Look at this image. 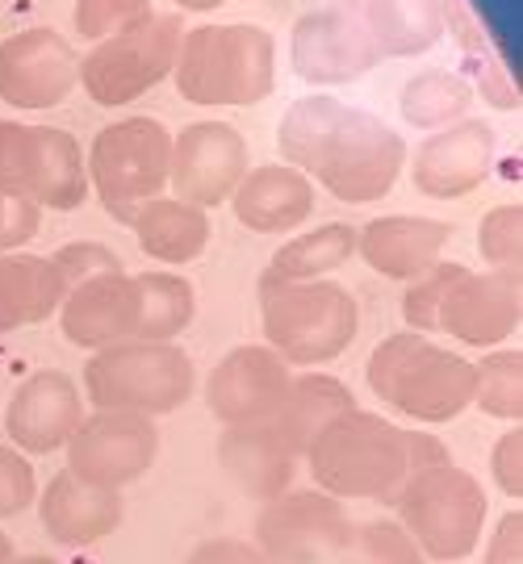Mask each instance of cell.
I'll return each instance as SVG.
<instances>
[{
	"label": "cell",
	"mask_w": 523,
	"mask_h": 564,
	"mask_svg": "<svg viewBox=\"0 0 523 564\" xmlns=\"http://www.w3.org/2000/svg\"><path fill=\"white\" fill-rule=\"evenodd\" d=\"M184 25L177 13H151L147 21L102 39L81 59V84L97 105H130L177 67Z\"/></svg>",
	"instance_id": "10"
},
{
	"label": "cell",
	"mask_w": 523,
	"mask_h": 564,
	"mask_svg": "<svg viewBox=\"0 0 523 564\" xmlns=\"http://www.w3.org/2000/svg\"><path fill=\"white\" fill-rule=\"evenodd\" d=\"M168 4H177V9H193V13H205V9L226 4V0H168Z\"/></svg>",
	"instance_id": "43"
},
{
	"label": "cell",
	"mask_w": 523,
	"mask_h": 564,
	"mask_svg": "<svg viewBox=\"0 0 523 564\" xmlns=\"http://www.w3.org/2000/svg\"><path fill=\"white\" fill-rule=\"evenodd\" d=\"M256 293H260L264 339L289 368L293 364L314 368V364L335 360L356 339L361 310L343 284L281 281V276L264 272Z\"/></svg>",
	"instance_id": "5"
},
{
	"label": "cell",
	"mask_w": 523,
	"mask_h": 564,
	"mask_svg": "<svg viewBox=\"0 0 523 564\" xmlns=\"http://www.w3.org/2000/svg\"><path fill=\"white\" fill-rule=\"evenodd\" d=\"M184 564H268V561H264L260 547L239 540V535H214V540L193 547Z\"/></svg>",
	"instance_id": "41"
},
{
	"label": "cell",
	"mask_w": 523,
	"mask_h": 564,
	"mask_svg": "<svg viewBox=\"0 0 523 564\" xmlns=\"http://www.w3.org/2000/svg\"><path fill=\"white\" fill-rule=\"evenodd\" d=\"M361 18L382 59H406L444 39V0H361Z\"/></svg>",
	"instance_id": "27"
},
{
	"label": "cell",
	"mask_w": 523,
	"mask_h": 564,
	"mask_svg": "<svg viewBox=\"0 0 523 564\" xmlns=\"http://www.w3.org/2000/svg\"><path fill=\"white\" fill-rule=\"evenodd\" d=\"M247 139L226 121H193L172 139L168 188L177 202L198 209H218L247 176Z\"/></svg>",
	"instance_id": "14"
},
{
	"label": "cell",
	"mask_w": 523,
	"mask_h": 564,
	"mask_svg": "<svg viewBox=\"0 0 523 564\" xmlns=\"http://www.w3.org/2000/svg\"><path fill=\"white\" fill-rule=\"evenodd\" d=\"M490 473H494V481H499V489H503L506 498H515V506H520V498H523V435H520V426L506 431L503 440L494 444Z\"/></svg>",
	"instance_id": "40"
},
{
	"label": "cell",
	"mask_w": 523,
	"mask_h": 564,
	"mask_svg": "<svg viewBox=\"0 0 523 564\" xmlns=\"http://www.w3.org/2000/svg\"><path fill=\"white\" fill-rule=\"evenodd\" d=\"M51 263H55V272H60V281L67 293L84 281H97V276L121 272V260L105 247V242H63L60 251L51 256Z\"/></svg>",
	"instance_id": "36"
},
{
	"label": "cell",
	"mask_w": 523,
	"mask_h": 564,
	"mask_svg": "<svg viewBox=\"0 0 523 564\" xmlns=\"http://www.w3.org/2000/svg\"><path fill=\"white\" fill-rule=\"evenodd\" d=\"M193 360L177 343L126 339L93 351L84 364V398L97 410L160 419L193 398Z\"/></svg>",
	"instance_id": "7"
},
{
	"label": "cell",
	"mask_w": 523,
	"mask_h": 564,
	"mask_svg": "<svg viewBox=\"0 0 523 564\" xmlns=\"http://www.w3.org/2000/svg\"><path fill=\"white\" fill-rule=\"evenodd\" d=\"M289 59H293V72L314 88L348 84L364 76L369 67H377L382 55L361 18V0H340V4H322L314 13H306L293 25Z\"/></svg>",
	"instance_id": "12"
},
{
	"label": "cell",
	"mask_w": 523,
	"mask_h": 564,
	"mask_svg": "<svg viewBox=\"0 0 523 564\" xmlns=\"http://www.w3.org/2000/svg\"><path fill=\"white\" fill-rule=\"evenodd\" d=\"M364 377L385 405L415 423H448L473 405V364L419 330H398L377 343Z\"/></svg>",
	"instance_id": "3"
},
{
	"label": "cell",
	"mask_w": 523,
	"mask_h": 564,
	"mask_svg": "<svg viewBox=\"0 0 523 564\" xmlns=\"http://www.w3.org/2000/svg\"><path fill=\"white\" fill-rule=\"evenodd\" d=\"M9 564H60V561H51V556H13Z\"/></svg>",
	"instance_id": "45"
},
{
	"label": "cell",
	"mask_w": 523,
	"mask_h": 564,
	"mask_svg": "<svg viewBox=\"0 0 523 564\" xmlns=\"http://www.w3.org/2000/svg\"><path fill=\"white\" fill-rule=\"evenodd\" d=\"M448 239H452V226L440 218L389 214L356 230V251L373 272H382L389 281H415L440 260Z\"/></svg>",
	"instance_id": "22"
},
{
	"label": "cell",
	"mask_w": 523,
	"mask_h": 564,
	"mask_svg": "<svg viewBox=\"0 0 523 564\" xmlns=\"http://www.w3.org/2000/svg\"><path fill=\"white\" fill-rule=\"evenodd\" d=\"M352 544L361 547L369 564H423V552L415 547V540L403 531V523H364L361 531H352Z\"/></svg>",
	"instance_id": "37"
},
{
	"label": "cell",
	"mask_w": 523,
	"mask_h": 564,
	"mask_svg": "<svg viewBox=\"0 0 523 564\" xmlns=\"http://www.w3.org/2000/svg\"><path fill=\"white\" fill-rule=\"evenodd\" d=\"M42 209L30 197L0 193V251H18L39 235Z\"/></svg>",
	"instance_id": "39"
},
{
	"label": "cell",
	"mask_w": 523,
	"mask_h": 564,
	"mask_svg": "<svg viewBox=\"0 0 523 564\" xmlns=\"http://www.w3.org/2000/svg\"><path fill=\"white\" fill-rule=\"evenodd\" d=\"M168 160H172V134L156 118H121L105 126L93 139L88 184L102 197L105 214L114 223H135L147 202L163 197L168 188Z\"/></svg>",
	"instance_id": "8"
},
{
	"label": "cell",
	"mask_w": 523,
	"mask_h": 564,
	"mask_svg": "<svg viewBox=\"0 0 523 564\" xmlns=\"http://www.w3.org/2000/svg\"><path fill=\"white\" fill-rule=\"evenodd\" d=\"M39 519L42 531L63 547H88L102 544L105 535H114L126 519L121 489L88 485L76 473H55L46 489L39 494Z\"/></svg>",
	"instance_id": "20"
},
{
	"label": "cell",
	"mask_w": 523,
	"mask_h": 564,
	"mask_svg": "<svg viewBox=\"0 0 523 564\" xmlns=\"http://www.w3.org/2000/svg\"><path fill=\"white\" fill-rule=\"evenodd\" d=\"M81 84V59L55 30H21L0 42V101L13 109H55Z\"/></svg>",
	"instance_id": "16"
},
{
	"label": "cell",
	"mask_w": 523,
	"mask_h": 564,
	"mask_svg": "<svg viewBox=\"0 0 523 564\" xmlns=\"http://www.w3.org/2000/svg\"><path fill=\"white\" fill-rule=\"evenodd\" d=\"M135 239L160 263H189L198 260L210 242V214L177 197H156L135 214Z\"/></svg>",
	"instance_id": "28"
},
{
	"label": "cell",
	"mask_w": 523,
	"mask_h": 564,
	"mask_svg": "<svg viewBox=\"0 0 523 564\" xmlns=\"http://www.w3.org/2000/svg\"><path fill=\"white\" fill-rule=\"evenodd\" d=\"M156 13L151 9V0H76V30H81V39H114L121 30H130V25H139Z\"/></svg>",
	"instance_id": "35"
},
{
	"label": "cell",
	"mask_w": 523,
	"mask_h": 564,
	"mask_svg": "<svg viewBox=\"0 0 523 564\" xmlns=\"http://www.w3.org/2000/svg\"><path fill=\"white\" fill-rule=\"evenodd\" d=\"M218 464L247 498H264V502L285 494L298 473V456L285 447L273 423L226 426L218 435Z\"/></svg>",
	"instance_id": "24"
},
{
	"label": "cell",
	"mask_w": 523,
	"mask_h": 564,
	"mask_svg": "<svg viewBox=\"0 0 523 564\" xmlns=\"http://www.w3.org/2000/svg\"><path fill=\"white\" fill-rule=\"evenodd\" d=\"M13 556H18V552H13V540H9L4 531H0V564H9Z\"/></svg>",
	"instance_id": "44"
},
{
	"label": "cell",
	"mask_w": 523,
	"mask_h": 564,
	"mask_svg": "<svg viewBox=\"0 0 523 564\" xmlns=\"http://www.w3.org/2000/svg\"><path fill=\"white\" fill-rule=\"evenodd\" d=\"M289 384H293V368L273 347L247 343L214 364L205 381V405L222 426L273 423L289 398Z\"/></svg>",
	"instance_id": "15"
},
{
	"label": "cell",
	"mask_w": 523,
	"mask_h": 564,
	"mask_svg": "<svg viewBox=\"0 0 523 564\" xmlns=\"http://www.w3.org/2000/svg\"><path fill=\"white\" fill-rule=\"evenodd\" d=\"M0 193L30 197L39 209H81L88 163L81 142L60 126H21L0 118Z\"/></svg>",
	"instance_id": "9"
},
{
	"label": "cell",
	"mask_w": 523,
	"mask_h": 564,
	"mask_svg": "<svg viewBox=\"0 0 523 564\" xmlns=\"http://www.w3.org/2000/svg\"><path fill=\"white\" fill-rule=\"evenodd\" d=\"M356 256V226L327 223L319 230H306L298 239H289L273 256L268 272L281 281H322L327 272H335Z\"/></svg>",
	"instance_id": "30"
},
{
	"label": "cell",
	"mask_w": 523,
	"mask_h": 564,
	"mask_svg": "<svg viewBox=\"0 0 523 564\" xmlns=\"http://www.w3.org/2000/svg\"><path fill=\"white\" fill-rule=\"evenodd\" d=\"M469 101H473V88L457 72L431 67V72H419L403 84L398 109H403L406 126H415V130H444V126L465 118Z\"/></svg>",
	"instance_id": "31"
},
{
	"label": "cell",
	"mask_w": 523,
	"mask_h": 564,
	"mask_svg": "<svg viewBox=\"0 0 523 564\" xmlns=\"http://www.w3.org/2000/svg\"><path fill=\"white\" fill-rule=\"evenodd\" d=\"M63 289L51 256H25V251H0V335L18 326L46 323L60 314Z\"/></svg>",
	"instance_id": "25"
},
{
	"label": "cell",
	"mask_w": 523,
	"mask_h": 564,
	"mask_svg": "<svg viewBox=\"0 0 523 564\" xmlns=\"http://www.w3.org/2000/svg\"><path fill=\"white\" fill-rule=\"evenodd\" d=\"M63 339L84 351H102L114 343L135 339L139 326V289L135 276L109 272L97 281L76 284L60 305Z\"/></svg>",
	"instance_id": "21"
},
{
	"label": "cell",
	"mask_w": 523,
	"mask_h": 564,
	"mask_svg": "<svg viewBox=\"0 0 523 564\" xmlns=\"http://www.w3.org/2000/svg\"><path fill=\"white\" fill-rule=\"evenodd\" d=\"M177 88L193 105H260L277 80V42L260 25H198L177 51Z\"/></svg>",
	"instance_id": "4"
},
{
	"label": "cell",
	"mask_w": 523,
	"mask_h": 564,
	"mask_svg": "<svg viewBox=\"0 0 523 564\" xmlns=\"http://www.w3.org/2000/svg\"><path fill=\"white\" fill-rule=\"evenodd\" d=\"M156 456H160L156 419L121 414V410L84 414L76 435L67 440V473L105 489H126L130 481L147 477Z\"/></svg>",
	"instance_id": "13"
},
{
	"label": "cell",
	"mask_w": 523,
	"mask_h": 564,
	"mask_svg": "<svg viewBox=\"0 0 523 564\" xmlns=\"http://www.w3.org/2000/svg\"><path fill=\"white\" fill-rule=\"evenodd\" d=\"M465 263H452V260H436L423 276H415L410 281V289L403 293V318L410 330H419V335H427V330H440V305L444 297H448V289L461 281Z\"/></svg>",
	"instance_id": "33"
},
{
	"label": "cell",
	"mask_w": 523,
	"mask_h": 564,
	"mask_svg": "<svg viewBox=\"0 0 523 564\" xmlns=\"http://www.w3.org/2000/svg\"><path fill=\"white\" fill-rule=\"evenodd\" d=\"M352 519L322 489H285L256 514V547L268 564H327L352 547Z\"/></svg>",
	"instance_id": "11"
},
{
	"label": "cell",
	"mask_w": 523,
	"mask_h": 564,
	"mask_svg": "<svg viewBox=\"0 0 523 564\" xmlns=\"http://www.w3.org/2000/svg\"><path fill=\"white\" fill-rule=\"evenodd\" d=\"M306 468L314 489L331 498H369L394 502V494L415 477L410 468V431L369 410H348L322 426L314 444L306 447Z\"/></svg>",
	"instance_id": "2"
},
{
	"label": "cell",
	"mask_w": 523,
	"mask_h": 564,
	"mask_svg": "<svg viewBox=\"0 0 523 564\" xmlns=\"http://www.w3.org/2000/svg\"><path fill=\"white\" fill-rule=\"evenodd\" d=\"M398 523L415 540L423 561H465L482 544L485 531V489L473 473H465L461 464H436L423 468L394 494Z\"/></svg>",
	"instance_id": "6"
},
{
	"label": "cell",
	"mask_w": 523,
	"mask_h": 564,
	"mask_svg": "<svg viewBox=\"0 0 523 564\" xmlns=\"http://www.w3.org/2000/svg\"><path fill=\"white\" fill-rule=\"evenodd\" d=\"M494 167V130L485 121H452L431 130L415 151V188L436 202L469 197Z\"/></svg>",
	"instance_id": "18"
},
{
	"label": "cell",
	"mask_w": 523,
	"mask_h": 564,
	"mask_svg": "<svg viewBox=\"0 0 523 564\" xmlns=\"http://www.w3.org/2000/svg\"><path fill=\"white\" fill-rule=\"evenodd\" d=\"M473 405L482 414L520 426L523 414V356L520 351H494L473 364Z\"/></svg>",
	"instance_id": "32"
},
{
	"label": "cell",
	"mask_w": 523,
	"mask_h": 564,
	"mask_svg": "<svg viewBox=\"0 0 523 564\" xmlns=\"http://www.w3.org/2000/svg\"><path fill=\"white\" fill-rule=\"evenodd\" d=\"M348 410H356V398H352V389L340 377H331V372H293L289 398L277 410L273 431L302 460L306 447L314 444V435H319L322 426L331 423V419H340V414H348Z\"/></svg>",
	"instance_id": "26"
},
{
	"label": "cell",
	"mask_w": 523,
	"mask_h": 564,
	"mask_svg": "<svg viewBox=\"0 0 523 564\" xmlns=\"http://www.w3.org/2000/svg\"><path fill=\"white\" fill-rule=\"evenodd\" d=\"M520 272H465L440 305V330L469 347H494L520 330Z\"/></svg>",
	"instance_id": "19"
},
{
	"label": "cell",
	"mask_w": 523,
	"mask_h": 564,
	"mask_svg": "<svg viewBox=\"0 0 523 564\" xmlns=\"http://www.w3.org/2000/svg\"><path fill=\"white\" fill-rule=\"evenodd\" d=\"M231 209L256 235L298 230L314 214V184L298 167H289V163L247 167L239 188L231 193Z\"/></svg>",
	"instance_id": "23"
},
{
	"label": "cell",
	"mask_w": 523,
	"mask_h": 564,
	"mask_svg": "<svg viewBox=\"0 0 523 564\" xmlns=\"http://www.w3.org/2000/svg\"><path fill=\"white\" fill-rule=\"evenodd\" d=\"M81 423V384L72 381L67 372H60V368L30 372L13 389V402H9V414H4V431H9L13 447L25 452V456H46V452L67 447V440L76 435Z\"/></svg>",
	"instance_id": "17"
},
{
	"label": "cell",
	"mask_w": 523,
	"mask_h": 564,
	"mask_svg": "<svg viewBox=\"0 0 523 564\" xmlns=\"http://www.w3.org/2000/svg\"><path fill=\"white\" fill-rule=\"evenodd\" d=\"M139 289V326L135 339L142 343H172L184 326L193 323V284L184 281L181 272H139L135 276Z\"/></svg>",
	"instance_id": "29"
},
{
	"label": "cell",
	"mask_w": 523,
	"mask_h": 564,
	"mask_svg": "<svg viewBox=\"0 0 523 564\" xmlns=\"http://www.w3.org/2000/svg\"><path fill=\"white\" fill-rule=\"evenodd\" d=\"M277 147L289 167L348 205L385 197L406 163V142L382 118L352 109L335 97H302L285 109Z\"/></svg>",
	"instance_id": "1"
},
{
	"label": "cell",
	"mask_w": 523,
	"mask_h": 564,
	"mask_svg": "<svg viewBox=\"0 0 523 564\" xmlns=\"http://www.w3.org/2000/svg\"><path fill=\"white\" fill-rule=\"evenodd\" d=\"M520 561H523V514L520 506H515L494 527V535L485 544V564H520Z\"/></svg>",
	"instance_id": "42"
},
{
	"label": "cell",
	"mask_w": 523,
	"mask_h": 564,
	"mask_svg": "<svg viewBox=\"0 0 523 564\" xmlns=\"http://www.w3.org/2000/svg\"><path fill=\"white\" fill-rule=\"evenodd\" d=\"M39 502V477L25 452L0 444V519H13L25 506Z\"/></svg>",
	"instance_id": "38"
},
{
	"label": "cell",
	"mask_w": 523,
	"mask_h": 564,
	"mask_svg": "<svg viewBox=\"0 0 523 564\" xmlns=\"http://www.w3.org/2000/svg\"><path fill=\"white\" fill-rule=\"evenodd\" d=\"M478 251L494 272H520L523 256V209L515 205H499L490 209L478 226Z\"/></svg>",
	"instance_id": "34"
}]
</instances>
